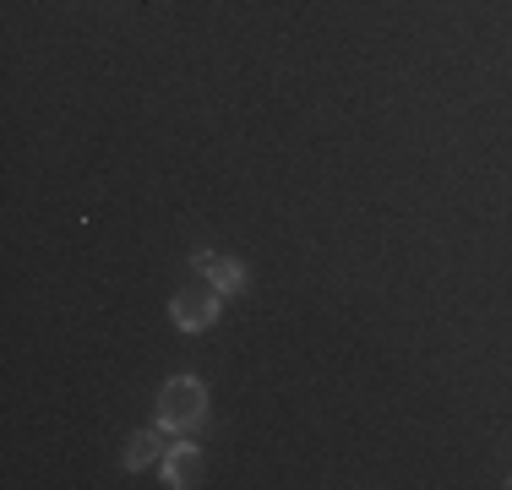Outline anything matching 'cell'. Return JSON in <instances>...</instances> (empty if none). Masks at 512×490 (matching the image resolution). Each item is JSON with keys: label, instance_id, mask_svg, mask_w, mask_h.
Segmentation results:
<instances>
[{"label": "cell", "instance_id": "1", "mask_svg": "<svg viewBox=\"0 0 512 490\" xmlns=\"http://www.w3.org/2000/svg\"><path fill=\"white\" fill-rule=\"evenodd\" d=\"M158 425H164L169 436H191L207 425V387L197 376H175V382H164L158 392Z\"/></svg>", "mask_w": 512, "mask_h": 490}, {"label": "cell", "instance_id": "2", "mask_svg": "<svg viewBox=\"0 0 512 490\" xmlns=\"http://www.w3.org/2000/svg\"><path fill=\"white\" fill-rule=\"evenodd\" d=\"M169 316H175L180 333H207L218 322V289H180Z\"/></svg>", "mask_w": 512, "mask_h": 490}, {"label": "cell", "instance_id": "3", "mask_svg": "<svg viewBox=\"0 0 512 490\" xmlns=\"http://www.w3.org/2000/svg\"><path fill=\"white\" fill-rule=\"evenodd\" d=\"M191 267H197L218 294H240V289H246V267L229 262V256H218V251H197V256H191Z\"/></svg>", "mask_w": 512, "mask_h": 490}, {"label": "cell", "instance_id": "4", "mask_svg": "<svg viewBox=\"0 0 512 490\" xmlns=\"http://www.w3.org/2000/svg\"><path fill=\"white\" fill-rule=\"evenodd\" d=\"M197 469H202V447H169L164 452V485H175V490H186L191 480H197Z\"/></svg>", "mask_w": 512, "mask_h": 490}, {"label": "cell", "instance_id": "5", "mask_svg": "<svg viewBox=\"0 0 512 490\" xmlns=\"http://www.w3.org/2000/svg\"><path fill=\"white\" fill-rule=\"evenodd\" d=\"M158 458H164V425H158V431H142L126 447V469H148V463H158Z\"/></svg>", "mask_w": 512, "mask_h": 490}, {"label": "cell", "instance_id": "6", "mask_svg": "<svg viewBox=\"0 0 512 490\" xmlns=\"http://www.w3.org/2000/svg\"><path fill=\"white\" fill-rule=\"evenodd\" d=\"M507 485H512V480H507Z\"/></svg>", "mask_w": 512, "mask_h": 490}]
</instances>
